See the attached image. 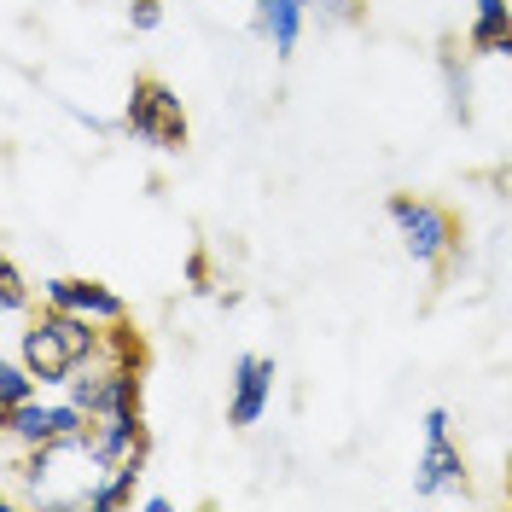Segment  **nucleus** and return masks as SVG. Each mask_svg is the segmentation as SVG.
Listing matches in <instances>:
<instances>
[{
    "label": "nucleus",
    "instance_id": "nucleus-10",
    "mask_svg": "<svg viewBox=\"0 0 512 512\" xmlns=\"http://www.w3.org/2000/svg\"><path fill=\"white\" fill-rule=\"evenodd\" d=\"M507 24H512V6H507V0H472V30H466V53L489 59Z\"/></svg>",
    "mask_w": 512,
    "mask_h": 512
},
{
    "label": "nucleus",
    "instance_id": "nucleus-7",
    "mask_svg": "<svg viewBox=\"0 0 512 512\" xmlns=\"http://www.w3.org/2000/svg\"><path fill=\"white\" fill-rule=\"evenodd\" d=\"M274 379H280L274 355H239L233 361V390H227V425L233 431L262 425V414L274 408Z\"/></svg>",
    "mask_w": 512,
    "mask_h": 512
},
{
    "label": "nucleus",
    "instance_id": "nucleus-19",
    "mask_svg": "<svg viewBox=\"0 0 512 512\" xmlns=\"http://www.w3.org/2000/svg\"><path fill=\"white\" fill-rule=\"evenodd\" d=\"M507 501H512V460H507Z\"/></svg>",
    "mask_w": 512,
    "mask_h": 512
},
{
    "label": "nucleus",
    "instance_id": "nucleus-11",
    "mask_svg": "<svg viewBox=\"0 0 512 512\" xmlns=\"http://www.w3.org/2000/svg\"><path fill=\"white\" fill-rule=\"evenodd\" d=\"M437 64H443V88H448V117H454V123H472V76H466V59H460V47L448 41Z\"/></svg>",
    "mask_w": 512,
    "mask_h": 512
},
{
    "label": "nucleus",
    "instance_id": "nucleus-17",
    "mask_svg": "<svg viewBox=\"0 0 512 512\" xmlns=\"http://www.w3.org/2000/svg\"><path fill=\"white\" fill-rule=\"evenodd\" d=\"M169 507H175L169 495H146V501H140V512H169Z\"/></svg>",
    "mask_w": 512,
    "mask_h": 512
},
{
    "label": "nucleus",
    "instance_id": "nucleus-16",
    "mask_svg": "<svg viewBox=\"0 0 512 512\" xmlns=\"http://www.w3.org/2000/svg\"><path fill=\"white\" fill-rule=\"evenodd\" d=\"M187 280H192V291H210V256H204V251H192Z\"/></svg>",
    "mask_w": 512,
    "mask_h": 512
},
{
    "label": "nucleus",
    "instance_id": "nucleus-1",
    "mask_svg": "<svg viewBox=\"0 0 512 512\" xmlns=\"http://www.w3.org/2000/svg\"><path fill=\"white\" fill-rule=\"evenodd\" d=\"M94 355H105V326L53 303H35V315L18 332V361L41 379V390H64Z\"/></svg>",
    "mask_w": 512,
    "mask_h": 512
},
{
    "label": "nucleus",
    "instance_id": "nucleus-3",
    "mask_svg": "<svg viewBox=\"0 0 512 512\" xmlns=\"http://www.w3.org/2000/svg\"><path fill=\"white\" fill-rule=\"evenodd\" d=\"M123 128L140 140V146H152V152H187V140H192L181 94H175L163 76H134V82H128Z\"/></svg>",
    "mask_w": 512,
    "mask_h": 512
},
{
    "label": "nucleus",
    "instance_id": "nucleus-8",
    "mask_svg": "<svg viewBox=\"0 0 512 512\" xmlns=\"http://www.w3.org/2000/svg\"><path fill=\"white\" fill-rule=\"evenodd\" d=\"M251 24L274 47V59H291L297 41H303V24H309V0H256Z\"/></svg>",
    "mask_w": 512,
    "mask_h": 512
},
{
    "label": "nucleus",
    "instance_id": "nucleus-5",
    "mask_svg": "<svg viewBox=\"0 0 512 512\" xmlns=\"http://www.w3.org/2000/svg\"><path fill=\"white\" fill-rule=\"evenodd\" d=\"M414 495L419 501L466 495V454H460V443H454V419H448V408H425V448H419Z\"/></svg>",
    "mask_w": 512,
    "mask_h": 512
},
{
    "label": "nucleus",
    "instance_id": "nucleus-2",
    "mask_svg": "<svg viewBox=\"0 0 512 512\" xmlns=\"http://www.w3.org/2000/svg\"><path fill=\"white\" fill-rule=\"evenodd\" d=\"M384 216L396 227L402 251L414 256L431 280H448V274L460 268V256H466V227H460V216H454L448 204L425 198V192H390V198H384Z\"/></svg>",
    "mask_w": 512,
    "mask_h": 512
},
{
    "label": "nucleus",
    "instance_id": "nucleus-4",
    "mask_svg": "<svg viewBox=\"0 0 512 512\" xmlns=\"http://www.w3.org/2000/svg\"><path fill=\"white\" fill-rule=\"evenodd\" d=\"M0 431H6V443H18V448H64V454H82L88 414H82L70 396H64V402H41V396H30L24 408L0 414Z\"/></svg>",
    "mask_w": 512,
    "mask_h": 512
},
{
    "label": "nucleus",
    "instance_id": "nucleus-13",
    "mask_svg": "<svg viewBox=\"0 0 512 512\" xmlns=\"http://www.w3.org/2000/svg\"><path fill=\"white\" fill-rule=\"evenodd\" d=\"M0 315H6V320H30L35 315V291H30L24 268H18L12 256L0 262Z\"/></svg>",
    "mask_w": 512,
    "mask_h": 512
},
{
    "label": "nucleus",
    "instance_id": "nucleus-9",
    "mask_svg": "<svg viewBox=\"0 0 512 512\" xmlns=\"http://www.w3.org/2000/svg\"><path fill=\"white\" fill-rule=\"evenodd\" d=\"M146 454H152V448H140V454H128L123 466L99 472V483H88V495H82V507H88V512L140 507V501H134V489H140V478H146Z\"/></svg>",
    "mask_w": 512,
    "mask_h": 512
},
{
    "label": "nucleus",
    "instance_id": "nucleus-12",
    "mask_svg": "<svg viewBox=\"0 0 512 512\" xmlns=\"http://www.w3.org/2000/svg\"><path fill=\"white\" fill-rule=\"evenodd\" d=\"M30 396H41V379H35L30 367L18 361V350L0 361V414H12V408H24Z\"/></svg>",
    "mask_w": 512,
    "mask_h": 512
},
{
    "label": "nucleus",
    "instance_id": "nucleus-18",
    "mask_svg": "<svg viewBox=\"0 0 512 512\" xmlns=\"http://www.w3.org/2000/svg\"><path fill=\"white\" fill-rule=\"evenodd\" d=\"M495 53H501V59H512V24L501 30V41H495Z\"/></svg>",
    "mask_w": 512,
    "mask_h": 512
},
{
    "label": "nucleus",
    "instance_id": "nucleus-15",
    "mask_svg": "<svg viewBox=\"0 0 512 512\" xmlns=\"http://www.w3.org/2000/svg\"><path fill=\"white\" fill-rule=\"evenodd\" d=\"M128 24L140 35H152L163 24V0H128Z\"/></svg>",
    "mask_w": 512,
    "mask_h": 512
},
{
    "label": "nucleus",
    "instance_id": "nucleus-6",
    "mask_svg": "<svg viewBox=\"0 0 512 512\" xmlns=\"http://www.w3.org/2000/svg\"><path fill=\"white\" fill-rule=\"evenodd\" d=\"M41 303L70 309V315H88V320H99V326L134 320V315H128V297H123V291L105 286V280H82V274H53V280H41Z\"/></svg>",
    "mask_w": 512,
    "mask_h": 512
},
{
    "label": "nucleus",
    "instance_id": "nucleus-14",
    "mask_svg": "<svg viewBox=\"0 0 512 512\" xmlns=\"http://www.w3.org/2000/svg\"><path fill=\"white\" fill-rule=\"evenodd\" d=\"M309 12L332 18V24H361L367 18V0H309Z\"/></svg>",
    "mask_w": 512,
    "mask_h": 512
}]
</instances>
